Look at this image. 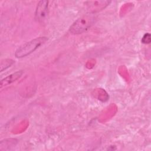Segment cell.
Returning a JSON list of instances; mask_svg holds the SVG:
<instances>
[{"label":"cell","mask_w":151,"mask_h":151,"mask_svg":"<svg viewBox=\"0 0 151 151\" xmlns=\"http://www.w3.org/2000/svg\"><path fill=\"white\" fill-rule=\"evenodd\" d=\"M47 40V37H41L34 38L26 42L16 50L15 52V57L20 58L28 55L43 45Z\"/></svg>","instance_id":"cell-1"},{"label":"cell","mask_w":151,"mask_h":151,"mask_svg":"<svg viewBox=\"0 0 151 151\" xmlns=\"http://www.w3.org/2000/svg\"><path fill=\"white\" fill-rule=\"evenodd\" d=\"M95 19V17L92 14L84 15L77 19L72 24L69 31L73 34L83 33L94 24Z\"/></svg>","instance_id":"cell-2"},{"label":"cell","mask_w":151,"mask_h":151,"mask_svg":"<svg viewBox=\"0 0 151 151\" xmlns=\"http://www.w3.org/2000/svg\"><path fill=\"white\" fill-rule=\"evenodd\" d=\"M48 14V1H40L37 4L35 11V19L42 23L47 19Z\"/></svg>","instance_id":"cell-3"},{"label":"cell","mask_w":151,"mask_h":151,"mask_svg":"<svg viewBox=\"0 0 151 151\" xmlns=\"http://www.w3.org/2000/svg\"><path fill=\"white\" fill-rule=\"evenodd\" d=\"M111 2L110 1H90L84 2L86 8L90 14L102 10Z\"/></svg>","instance_id":"cell-4"},{"label":"cell","mask_w":151,"mask_h":151,"mask_svg":"<svg viewBox=\"0 0 151 151\" xmlns=\"http://www.w3.org/2000/svg\"><path fill=\"white\" fill-rule=\"evenodd\" d=\"M23 71L20 70L18 71L15 73H14L7 77H5L1 81V88H2L4 86H6L8 85L11 84V83L15 82L18 79H19L22 75L23 74Z\"/></svg>","instance_id":"cell-5"},{"label":"cell","mask_w":151,"mask_h":151,"mask_svg":"<svg viewBox=\"0 0 151 151\" xmlns=\"http://www.w3.org/2000/svg\"><path fill=\"white\" fill-rule=\"evenodd\" d=\"M17 144V142L15 139H6V140H4L3 141L1 142V145L0 146L1 147L5 146V147L2 150H9L10 149V147L12 146H15Z\"/></svg>","instance_id":"cell-6"},{"label":"cell","mask_w":151,"mask_h":151,"mask_svg":"<svg viewBox=\"0 0 151 151\" xmlns=\"http://www.w3.org/2000/svg\"><path fill=\"white\" fill-rule=\"evenodd\" d=\"M14 63V61L12 59L9 58H5L1 61L0 67H1V71H3L9 67H10Z\"/></svg>","instance_id":"cell-7"},{"label":"cell","mask_w":151,"mask_h":151,"mask_svg":"<svg viewBox=\"0 0 151 151\" xmlns=\"http://www.w3.org/2000/svg\"><path fill=\"white\" fill-rule=\"evenodd\" d=\"M151 36L149 33H146L142 39V42L143 44H149L151 41Z\"/></svg>","instance_id":"cell-8"}]
</instances>
